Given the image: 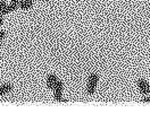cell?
Segmentation results:
<instances>
[{
  "label": "cell",
  "mask_w": 150,
  "mask_h": 131,
  "mask_svg": "<svg viewBox=\"0 0 150 131\" xmlns=\"http://www.w3.org/2000/svg\"><path fill=\"white\" fill-rule=\"evenodd\" d=\"M99 80V76L97 74H91L89 77V82H88V87H86V92L89 95H93L97 88V84Z\"/></svg>",
  "instance_id": "6da1fadb"
},
{
  "label": "cell",
  "mask_w": 150,
  "mask_h": 131,
  "mask_svg": "<svg viewBox=\"0 0 150 131\" xmlns=\"http://www.w3.org/2000/svg\"><path fill=\"white\" fill-rule=\"evenodd\" d=\"M138 88H139V91H140V93L142 94V95H147V94H149L148 93V84L149 83H147L144 79H139L138 80Z\"/></svg>",
  "instance_id": "7a4b0ae2"
},
{
  "label": "cell",
  "mask_w": 150,
  "mask_h": 131,
  "mask_svg": "<svg viewBox=\"0 0 150 131\" xmlns=\"http://www.w3.org/2000/svg\"><path fill=\"white\" fill-rule=\"evenodd\" d=\"M58 80L56 75L54 74H50V75L47 76V87L49 89H54V86L56 84V82Z\"/></svg>",
  "instance_id": "3957f363"
},
{
  "label": "cell",
  "mask_w": 150,
  "mask_h": 131,
  "mask_svg": "<svg viewBox=\"0 0 150 131\" xmlns=\"http://www.w3.org/2000/svg\"><path fill=\"white\" fill-rule=\"evenodd\" d=\"M17 8H19V5L14 3V2H10L9 5H7V6L4 8V10L1 11V14H2V15H7V14H9L11 11H15Z\"/></svg>",
  "instance_id": "277c9868"
},
{
  "label": "cell",
  "mask_w": 150,
  "mask_h": 131,
  "mask_svg": "<svg viewBox=\"0 0 150 131\" xmlns=\"http://www.w3.org/2000/svg\"><path fill=\"white\" fill-rule=\"evenodd\" d=\"M14 88V85L13 84H2L0 85V97L5 94H8L9 92L13 91Z\"/></svg>",
  "instance_id": "5b68a950"
},
{
  "label": "cell",
  "mask_w": 150,
  "mask_h": 131,
  "mask_svg": "<svg viewBox=\"0 0 150 131\" xmlns=\"http://www.w3.org/2000/svg\"><path fill=\"white\" fill-rule=\"evenodd\" d=\"M33 6V0H22V2L19 3V8L23 10H28L32 8Z\"/></svg>",
  "instance_id": "8992f818"
},
{
  "label": "cell",
  "mask_w": 150,
  "mask_h": 131,
  "mask_svg": "<svg viewBox=\"0 0 150 131\" xmlns=\"http://www.w3.org/2000/svg\"><path fill=\"white\" fill-rule=\"evenodd\" d=\"M54 92H63L64 91V83L62 82V80H57L55 86H54V89H52Z\"/></svg>",
  "instance_id": "52a82bcc"
},
{
  "label": "cell",
  "mask_w": 150,
  "mask_h": 131,
  "mask_svg": "<svg viewBox=\"0 0 150 131\" xmlns=\"http://www.w3.org/2000/svg\"><path fill=\"white\" fill-rule=\"evenodd\" d=\"M54 98L57 102H67V100L63 97V92H54Z\"/></svg>",
  "instance_id": "ba28073f"
},
{
  "label": "cell",
  "mask_w": 150,
  "mask_h": 131,
  "mask_svg": "<svg viewBox=\"0 0 150 131\" xmlns=\"http://www.w3.org/2000/svg\"><path fill=\"white\" fill-rule=\"evenodd\" d=\"M7 6V3H6V1H4V0H0V13L4 10V8Z\"/></svg>",
  "instance_id": "9c48e42d"
},
{
  "label": "cell",
  "mask_w": 150,
  "mask_h": 131,
  "mask_svg": "<svg viewBox=\"0 0 150 131\" xmlns=\"http://www.w3.org/2000/svg\"><path fill=\"white\" fill-rule=\"evenodd\" d=\"M6 38V32L5 31H2V29H0V40L1 41H4Z\"/></svg>",
  "instance_id": "30bf717a"
},
{
  "label": "cell",
  "mask_w": 150,
  "mask_h": 131,
  "mask_svg": "<svg viewBox=\"0 0 150 131\" xmlns=\"http://www.w3.org/2000/svg\"><path fill=\"white\" fill-rule=\"evenodd\" d=\"M141 102H143V103H150V96L142 98V101H141Z\"/></svg>",
  "instance_id": "8fae6325"
},
{
  "label": "cell",
  "mask_w": 150,
  "mask_h": 131,
  "mask_svg": "<svg viewBox=\"0 0 150 131\" xmlns=\"http://www.w3.org/2000/svg\"><path fill=\"white\" fill-rule=\"evenodd\" d=\"M2 16H4V15L0 13V25H2V24H4V17H2Z\"/></svg>",
  "instance_id": "7c38bea8"
},
{
  "label": "cell",
  "mask_w": 150,
  "mask_h": 131,
  "mask_svg": "<svg viewBox=\"0 0 150 131\" xmlns=\"http://www.w3.org/2000/svg\"><path fill=\"white\" fill-rule=\"evenodd\" d=\"M10 2H14V3H17V5H19V3L22 2V0H10Z\"/></svg>",
  "instance_id": "4fadbf2b"
},
{
  "label": "cell",
  "mask_w": 150,
  "mask_h": 131,
  "mask_svg": "<svg viewBox=\"0 0 150 131\" xmlns=\"http://www.w3.org/2000/svg\"><path fill=\"white\" fill-rule=\"evenodd\" d=\"M148 93H149V95H150V83L148 84Z\"/></svg>",
  "instance_id": "5bb4252c"
},
{
  "label": "cell",
  "mask_w": 150,
  "mask_h": 131,
  "mask_svg": "<svg viewBox=\"0 0 150 131\" xmlns=\"http://www.w3.org/2000/svg\"><path fill=\"white\" fill-rule=\"evenodd\" d=\"M1 44H2V41H1V40H0V45H1Z\"/></svg>",
  "instance_id": "9a60e30c"
}]
</instances>
